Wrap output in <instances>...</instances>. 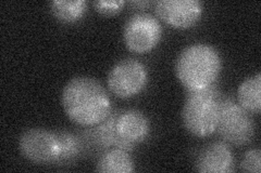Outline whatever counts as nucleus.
I'll return each mask as SVG.
<instances>
[{
  "instance_id": "1",
  "label": "nucleus",
  "mask_w": 261,
  "mask_h": 173,
  "mask_svg": "<svg viewBox=\"0 0 261 173\" xmlns=\"http://www.w3.org/2000/svg\"><path fill=\"white\" fill-rule=\"evenodd\" d=\"M61 104L68 118L83 127L98 125L111 113L107 91L99 81L89 76L69 80L62 90Z\"/></svg>"
},
{
  "instance_id": "2",
  "label": "nucleus",
  "mask_w": 261,
  "mask_h": 173,
  "mask_svg": "<svg viewBox=\"0 0 261 173\" xmlns=\"http://www.w3.org/2000/svg\"><path fill=\"white\" fill-rule=\"evenodd\" d=\"M222 70L219 51L207 44L187 46L175 63L176 77L187 91L202 90L215 85Z\"/></svg>"
},
{
  "instance_id": "3",
  "label": "nucleus",
  "mask_w": 261,
  "mask_h": 173,
  "mask_svg": "<svg viewBox=\"0 0 261 173\" xmlns=\"http://www.w3.org/2000/svg\"><path fill=\"white\" fill-rule=\"evenodd\" d=\"M221 98L222 95L215 86L187 92L182 121L191 134L206 137L216 132Z\"/></svg>"
},
{
  "instance_id": "4",
  "label": "nucleus",
  "mask_w": 261,
  "mask_h": 173,
  "mask_svg": "<svg viewBox=\"0 0 261 173\" xmlns=\"http://www.w3.org/2000/svg\"><path fill=\"white\" fill-rule=\"evenodd\" d=\"M224 141L233 145H246L252 141L256 133L255 121L249 112L231 97L220 101L217 130Z\"/></svg>"
},
{
  "instance_id": "5",
  "label": "nucleus",
  "mask_w": 261,
  "mask_h": 173,
  "mask_svg": "<svg viewBox=\"0 0 261 173\" xmlns=\"http://www.w3.org/2000/svg\"><path fill=\"white\" fill-rule=\"evenodd\" d=\"M148 82L145 65L136 59L127 57L113 65L107 78L110 91L120 98L133 97L141 93Z\"/></svg>"
},
{
  "instance_id": "6",
  "label": "nucleus",
  "mask_w": 261,
  "mask_h": 173,
  "mask_svg": "<svg viewBox=\"0 0 261 173\" xmlns=\"http://www.w3.org/2000/svg\"><path fill=\"white\" fill-rule=\"evenodd\" d=\"M162 37L159 20L149 13H135L126 20L123 27V40L128 50L147 53L157 47Z\"/></svg>"
},
{
  "instance_id": "7",
  "label": "nucleus",
  "mask_w": 261,
  "mask_h": 173,
  "mask_svg": "<svg viewBox=\"0 0 261 173\" xmlns=\"http://www.w3.org/2000/svg\"><path fill=\"white\" fill-rule=\"evenodd\" d=\"M19 150L32 162L51 163L58 159V142L55 132L42 128L24 131L19 139Z\"/></svg>"
},
{
  "instance_id": "8",
  "label": "nucleus",
  "mask_w": 261,
  "mask_h": 173,
  "mask_svg": "<svg viewBox=\"0 0 261 173\" xmlns=\"http://www.w3.org/2000/svg\"><path fill=\"white\" fill-rule=\"evenodd\" d=\"M154 11L169 25L186 29L200 20L203 5L199 0H158L154 3Z\"/></svg>"
},
{
  "instance_id": "9",
  "label": "nucleus",
  "mask_w": 261,
  "mask_h": 173,
  "mask_svg": "<svg viewBox=\"0 0 261 173\" xmlns=\"http://www.w3.org/2000/svg\"><path fill=\"white\" fill-rule=\"evenodd\" d=\"M196 170L203 173H225L234 170V158L230 146L215 142L202 148L195 161Z\"/></svg>"
},
{
  "instance_id": "10",
  "label": "nucleus",
  "mask_w": 261,
  "mask_h": 173,
  "mask_svg": "<svg viewBox=\"0 0 261 173\" xmlns=\"http://www.w3.org/2000/svg\"><path fill=\"white\" fill-rule=\"evenodd\" d=\"M116 129L123 141L136 145L144 142L150 132V121L138 110L119 112Z\"/></svg>"
},
{
  "instance_id": "11",
  "label": "nucleus",
  "mask_w": 261,
  "mask_h": 173,
  "mask_svg": "<svg viewBox=\"0 0 261 173\" xmlns=\"http://www.w3.org/2000/svg\"><path fill=\"white\" fill-rule=\"evenodd\" d=\"M119 112H112L109 114V116L102 120L100 123L96 125L95 129H93V137L98 145L101 147L109 148V147H117L122 148L124 151H133L134 145L129 144L122 140L116 129V122L118 118Z\"/></svg>"
},
{
  "instance_id": "12",
  "label": "nucleus",
  "mask_w": 261,
  "mask_h": 173,
  "mask_svg": "<svg viewBox=\"0 0 261 173\" xmlns=\"http://www.w3.org/2000/svg\"><path fill=\"white\" fill-rule=\"evenodd\" d=\"M96 171L103 173H130L135 171V163L127 151L114 147L106 152L96 164Z\"/></svg>"
},
{
  "instance_id": "13",
  "label": "nucleus",
  "mask_w": 261,
  "mask_h": 173,
  "mask_svg": "<svg viewBox=\"0 0 261 173\" xmlns=\"http://www.w3.org/2000/svg\"><path fill=\"white\" fill-rule=\"evenodd\" d=\"M238 102L249 113L260 114L261 111V74L245 79L238 90Z\"/></svg>"
},
{
  "instance_id": "14",
  "label": "nucleus",
  "mask_w": 261,
  "mask_h": 173,
  "mask_svg": "<svg viewBox=\"0 0 261 173\" xmlns=\"http://www.w3.org/2000/svg\"><path fill=\"white\" fill-rule=\"evenodd\" d=\"M50 11L62 23H74L83 18L87 4L84 0H54L49 3Z\"/></svg>"
},
{
  "instance_id": "15",
  "label": "nucleus",
  "mask_w": 261,
  "mask_h": 173,
  "mask_svg": "<svg viewBox=\"0 0 261 173\" xmlns=\"http://www.w3.org/2000/svg\"><path fill=\"white\" fill-rule=\"evenodd\" d=\"M58 142V159L57 162H68L75 159L81 152L79 139L67 131H56Z\"/></svg>"
},
{
  "instance_id": "16",
  "label": "nucleus",
  "mask_w": 261,
  "mask_h": 173,
  "mask_svg": "<svg viewBox=\"0 0 261 173\" xmlns=\"http://www.w3.org/2000/svg\"><path fill=\"white\" fill-rule=\"evenodd\" d=\"M241 170L252 173L261 171V153L259 148H252L245 153L241 162Z\"/></svg>"
},
{
  "instance_id": "17",
  "label": "nucleus",
  "mask_w": 261,
  "mask_h": 173,
  "mask_svg": "<svg viewBox=\"0 0 261 173\" xmlns=\"http://www.w3.org/2000/svg\"><path fill=\"white\" fill-rule=\"evenodd\" d=\"M97 12L102 15H114L120 12L125 5L124 0H98L93 3Z\"/></svg>"
},
{
  "instance_id": "18",
  "label": "nucleus",
  "mask_w": 261,
  "mask_h": 173,
  "mask_svg": "<svg viewBox=\"0 0 261 173\" xmlns=\"http://www.w3.org/2000/svg\"><path fill=\"white\" fill-rule=\"evenodd\" d=\"M133 6H137V7H145V6H149L150 2H132L130 3Z\"/></svg>"
}]
</instances>
